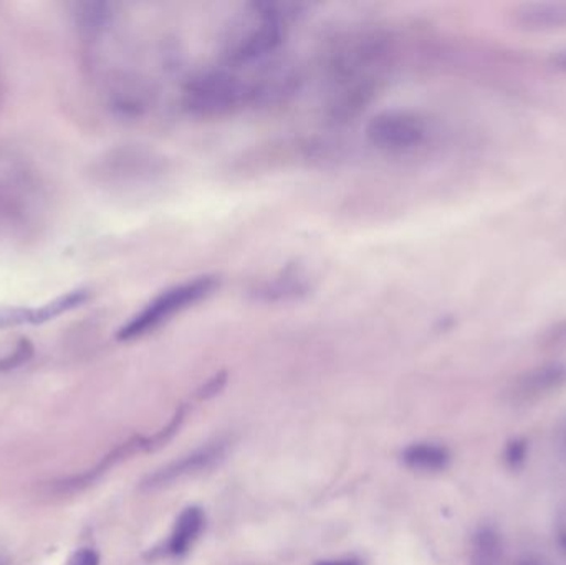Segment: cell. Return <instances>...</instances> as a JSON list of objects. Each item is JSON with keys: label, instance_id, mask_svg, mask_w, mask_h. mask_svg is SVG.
I'll use <instances>...</instances> for the list:
<instances>
[{"label": "cell", "instance_id": "obj_24", "mask_svg": "<svg viewBox=\"0 0 566 565\" xmlns=\"http://www.w3.org/2000/svg\"><path fill=\"white\" fill-rule=\"evenodd\" d=\"M0 565H7V558L3 554H0Z\"/></svg>", "mask_w": 566, "mask_h": 565}, {"label": "cell", "instance_id": "obj_3", "mask_svg": "<svg viewBox=\"0 0 566 565\" xmlns=\"http://www.w3.org/2000/svg\"><path fill=\"white\" fill-rule=\"evenodd\" d=\"M217 284V277L202 276L162 290L118 330L116 339L119 342H129V340L139 339L146 333L159 329L172 317L179 316L189 307L211 296Z\"/></svg>", "mask_w": 566, "mask_h": 565}, {"label": "cell", "instance_id": "obj_21", "mask_svg": "<svg viewBox=\"0 0 566 565\" xmlns=\"http://www.w3.org/2000/svg\"><path fill=\"white\" fill-rule=\"evenodd\" d=\"M553 65H555L558 71L566 72V51L558 52V54L553 57Z\"/></svg>", "mask_w": 566, "mask_h": 565}, {"label": "cell", "instance_id": "obj_19", "mask_svg": "<svg viewBox=\"0 0 566 565\" xmlns=\"http://www.w3.org/2000/svg\"><path fill=\"white\" fill-rule=\"evenodd\" d=\"M224 383L225 375L214 376V379H212L211 382L202 388L201 398H207V396L215 395V393H218V390L224 386Z\"/></svg>", "mask_w": 566, "mask_h": 565}, {"label": "cell", "instance_id": "obj_4", "mask_svg": "<svg viewBox=\"0 0 566 565\" xmlns=\"http://www.w3.org/2000/svg\"><path fill=\"white\" fill-rule=\"evenodd\" d=\"M426 118L409 110H386L367 124L366 138L377 150L406 154L419 150L429 140Z\"/></svg>", "mask_w": 566, "mask_h": 565}, {"label": "cell", "instance_id": "obj_5", "mask_svg": "<svg viewBox=\"0 0 566 565\" xmlns=\"http://www.w3.org/2000/svg\"><path fill=\"white\" fill-rule=\"evenodd\" d=\"M566 385V366L559 363L540 366V369L530 370L525 375L520 376L512 388L510 396L513 403H535L546 396L555 393L556 390Z\"/></svg>", "mask_w": 566, "mask_h": 565}, {"label": "cell", "instance_id": "obj_18", "mask_svg": "<svg viewBox=\"0 0 566 565\" xmlns=\"http://www.w3.org/2000/svg\"><path fill=\"white\" fill-rule=\"evenodd\" d=\"M63 565H99V554L95 548H76Z\"/></svg>", "mask_w": 566, "mask_h": 565}, {"label": "cell", "instance_id": "obj_10", "mask_svg": "<svg viewBox=\"0 0 566 565\" xmlns=\"http://www.w3.org/2000/svg\"><path fill=\"white\" fill-rule=\"evenodd\" d=\"M403 461L414 471L439 472L449 466L450 452L436 443H416L404 449Z\"/></svg>", "mask_w": 566, "mask_h": 565}, {"label": "cell", "instance_id": "obj_13", "mask_svg": "<svg viewBox=\"0 0 566 565\" xmlns=\"http://www.w3.org/2000/svg\"><path fill=\"white\" fill-rule=\"evenodd\" d=\"M76 24L82 31L92 35L103 34L115 19L113 6L108 2H78L75 9Z\"/></svg>", "mask_w": 566, "mask_h": 565}, {"label": "cell", "instance_id": "obj_12", "mask_svg": "<svg viewBox=\"0 0 566 565\" xmlns=\"http://www.w3.org/2000/svg\"><path fill=\"white\" fill-rule=\"evenodd\" d=\"M502 537L495 529L485 525L473 534L470 565H502Z\"/></svg>", "mask_w": 566, "mask_h": 565}, {"label": "cell", "instance_id": "obj_6", "mask_svg": "<svg viewBox=\"0 0 566 565\" xmlns=\"http://www.w3.org/2000/svg\"><path fill=\"white\" fill-rule=\"evenodd\" d=\"M513 24L526 32L566 31V0H535L519 6Z\"/></svg>", "mask_w": 566, "mask_h": 565}, {"label": "cell", "instance_id": "obj_20", "mask_svg": "<svg viewBox=\"0 0 566 565\" xmlns=\"http://www.w3.org/2000/svg\"><path fill=\"white\" fill-rule=\"evenodd\" d=\"M317 565H361V562L356 558H340V561L318 562Z\"/></svg>", "mask_w": 566, "mask_h": 565}, {"label": "cell", "instance_id": "obj_11", "mask_svg": "<svg viewBox=\"0 0 566 565\" xmlns=\"http://www.w3.org/2000/svg\"><path fill=\"white\" fill-rule=\"evenodd\" d=\"M89 297H92V292L88 289H83V287L70 290V292L63 294V296L56 297V299L50 300V302L43 303V306L36 307V309H32L30 326H43V323L52 322V320L85 306Z\"/></svg>", "mask_w": 566, "mask_h": 565}, {"label": "cell", "instance_id": "obj_9", "mask_svg": "<svg viewBox=\"0 0 566 565\" xmlns=\"http://www.w3.org/2000/svg\"><path fill=\"white\" fill-rule=\"evenodd\" d=\"M204 527V512L199 508H188L182 511L172 529L168 541V552L171 555H184L194 544L195 539Z\"/></svg>", "mask_w": 566, "mask_h": 565}, {"label": "cell", "instance_id": "obj_16", "mask_svg": "<svg viewBox=\"0 0 566 565\" xmlns=\"http://www.w3.org/2000/svg\"><path fill=\"white\" fill-rule=\"evenodd\" d=\"M32 307H0V330L30 326Z\"/></svg>", "mask_w": 566, "mask_h": 565}, {"label": "cell", "instance_id": "obj_8", "mask_svg": "<svg viewBox=\"0 0 566 565\" xmlns=\"http://www.w3.org/2000/svg\"><path fill=\"white\" fill-rule=\"evenodd\" d=\"M225 445L227 443H212V445L205 446L204 449L192 452L191 456L179 459V461L172 462L168 468L161 469L156 472L152 478H149L148 486L154 488V486H164L168 482L175 481V479L182 478V476L192 475V472L201 471V469L207 468L212 462L221 459L224 455Z\"/></svg>", "mask_w": 566, "mask_h": 565}, {"label": "cell", "instance_id": "obj_22", "mask_svg": "<svg viewBox=\"0 0 566 565\" xmlns=\"http://www.w3.org/2000/svg\"><path fill=\"white\" fill-rule=\"evenodd\" d=\"M559 441H562V446L566 451V422L563 423L562 429H559Z\"/></svg>", "mask_w": 566, "mask_h": 565}, {"label": "cell", "instance_id": "obj_23", "mask_svg": "<svg viewBox=\"0 0 566 565\" xmlns=\"http://www.w3.org/2000/svg\"><path fill=\"white\" fill-rule=\"evenodd\" d=\"M519 565H545L543 562L535 561V558H526V561L520 562Z\"/></svg>", "mask_w": 566, "mask_h": 565}, {"label": "cell", "instance_id": "obj_7", "mask_svg": "<svg viewBox=\"0 0 566 565\" xmlns=\"http://www.w3.org/2000/svg\"><path fill=\"white\" fill-rule=\"evenodd\" d=\"M310 277L297 267H288L268 279L261 280L252 290L255 299L265 303L295 302L310 294Z\"/></svg>", "mask_w": 566, "mask_h": 565}, {"label": "cell", "instance_id": "obj_14", "mask_svg": "<svg viewBox=\"0 0 566 565\" xmlns=\"http://www.w3.org/2000/svg\"><path fill=\"white\" fill-rule=\"evenodd\" d=\"M35 355V347L30 342L26 337L17 342L13 352L7 353V355L0 356V373L12 372V370L20 369V366L29 363L30 360Z\"/></svg>", "mask_w": 566, "mask_h": 565}, {"label": "cell", "instance_id": "obj_17", "mask_svg": "<svg viewBox=\"0 0 566 565\" xmlns=\"http://www.w3.org/2000/svg\"><path fill=\"white\" fill-rule=\"evenodd\" d=\"M553 535H555V544L559 554L566 558V502L556 512Z\"/></svg>", "mask_w": 566, "mask_h": 565}, {"label": "cell", "instance_id": "obj_1", "mask_svg": "<svg viewBox=\"0 0 566 565\" xmlns=\"http://www.w3.org/2000/svg\"><path fill=\"white\" fill-rule=\"evenodd\" d=\"M300 6L281 2H255L247 14L228 29L222 49V62L232 71L261 67L287 38L288 24L297 19Z\"/></svg>", "mask_w": 566, "mask_h": 565}, {"label": "cell", "instance_id": "obj_2", "mask_svg": "<svg viewBox=\"0 0 566 565\" xmlns=\"http://www.w3.org/2000/svg\"><path fill=\"white\" fill-rule=\"evenodd\" d=\"M182 95L192 114L221 117L252 105V82L228 67L209 68L189 78Z\"/></svg>", "mask_w": 566, "mask_h": 565}, {"label": "cell", "instance_id": "obj_15", "mask_svg": "<svg viewBox=\"0 0 566 565\" xmlns=\"http://www.w3.org/2000/svg\"><path fill=\"white\" fill-rule=\"evenodd\" d=\"M528 458V441L525 438H512L503 448V462L512 471H519Z\"/></svg>", "mask_w": 566, "mask_h": 565}]
</instances>
